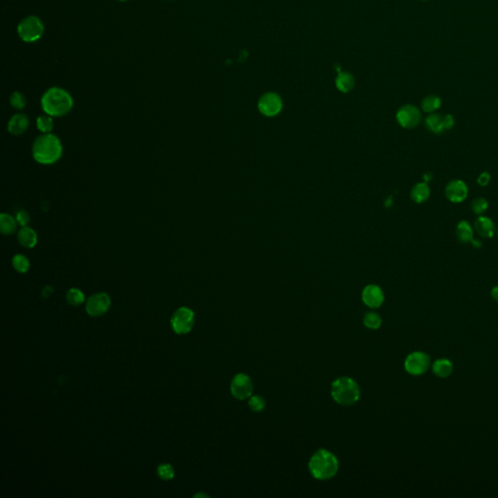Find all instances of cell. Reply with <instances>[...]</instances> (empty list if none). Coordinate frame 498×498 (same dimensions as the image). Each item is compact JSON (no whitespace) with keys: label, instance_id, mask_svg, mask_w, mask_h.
<instances>
[{"label":"cell","instance_id":"6da1fadb","mask_svg":"<svg viewBox=\"0 0 498 498\" xmlns=\"http://www.w3.org/2000/svg\"><path fill=\"white\" fill-rule=\"evenodd\" d=\"M61 140L53 134H42L32 144V157L40 165H53L62 156Z\"/></svg>","mask_w":498,"mask_h":498},{"label":"cell","instance_id":"7a4b0ae2","mask_svg":"<svg viewBox=\"0 0 498 498\" xmlns=\"http://www.w3.org/2000/svg\"><path fill=\"white\" fill-rule=\"evenodd\" d=\"M73 98L68 92L62 88L53 87L44 93L41 106L45 114L52 117H62L68 114L73 107Z\"/></svg>","mask_w":498,"mask_h":498},{"label":"cell","instance_id":"3957f363","mask_svg":"<svg viewBox=\"0 0 498 498\" xmlns=\"http://www.w3.org/2000/svg\"><path fill=\"white\" fill-rule=\"evenodd\" d=\"M309 470L311 476L319 481L334 478L339 471V459L328 450L319 449L309 461Z\"/></svg>","mask_w":498,"mask_h":498},{"label":"cell","instance_id":"277c9868","mask_svg":"<svg viewBox=\"0 0 498 498\" xmlns=\"http://www.w3.org/2000/svg\"><path fill=\"white\" fill-rule=\"evenodd\" d=\"M331 395L336 403L343 407L356 404L360 398L358 384L349 377H340L331 386Z\"/></svg>","mask_w":498,"mask_h":498},{"label":"cell","instance_id":"5b68a950","mask_svg":"<svg viewBox=\"0 0 498 498\" xmlns=\"http://www.w3.org/2000/svg\"><path fill=\"white\" fill-rule=\"evenodd\" d=\"M44 32L42 21L35 16L25 18L18 27V33L25 42H35L41 38Z\"/></svg>","mask_w":498,"mask_h":498},{"label":"cell","instance_id":"8992f818","mask_svg":"<svg viewBox=\"0 0 498 498\" xmlns=\"http://www.w3.org/2000/svg\"><path fill=\"white\" fill-rule=\"evenodd\" d=\"M232 395L240 401L246 400L253 395L254 385L251 378L244 373H238L231 382Z\"/></svg>","mask_w":498,"mask_h":498},{"label":"cell","instance_id":"52a82bcc","mask_svg":"<svg viewBox=\"0 0 498 498\" xmlns=\"http://www.w3.org/2000/svg\"><path fill=\"white\" fill-rule=\"evenodd\" d=\"M405 370L412 376H422L430 367V357L421 351L410 353L405 360Z\"/></svg>","mask_w":498,"mask_h":498},{"label":"cell","instance_id":"ba28073f","mask_svg":"<svg viewBox=\"0 0 498 498\" xmlns=\"http://www.w3.org/2000/svg\"><path fill=\"white\" fill-rule=\"evenodd\" d=\"M195 323V313L186 307L179 308L172 315L171 324L176 334L183 335L189 333Z\"/></svg>","mask_w":498,"mask_h":498},{"label":"cell","instance_id":"9c48e42d","mask_svg":"<svg viewBox=\"0 0 498 498\" xmlns=\"http://www.w3.org/2000/svg\"><path fill=\"white\" fill-rule=\"evenodd\" d=\"M111 306L110 297L103 292L89 297L86 303V311L93 317H98L107 312Z\"/></svg>","mask_w":498,"mask_h":498},{"label":"cell","instance_id":"30bf717a","mask_svg":"<svg viewBox=\"0 0 498 498\" xmlns=\"http://www.w3.org/2000/svg\"><path fill=\"white\" fill-rule=\"evenodd\" d=\"M396 119L402 128L414 129L420 123L421 114L418 107L412 104H407L397 111Z\"/></svg>","mask_w":498,"mask_h":498},{"label":"cell","instance_id":"8fae6325","mask_svg":"<svg viewBox=\"0 0 498 498\" xmlns=\"http://www.w3.org/2000/svg\"><path fill=\"white\" fill-rule=\"evenodd\" d=\"M259 111L267 116L274 117L282 109L281 97L276 93H267L261 96L258 102Z\"/></svg>","mask_w":498,"mask_h":498},{"label":"cell","instance_id":"7c38bea8","mask_svg":"<svg viewBox=\"0 0 498 498\" xmlns=\"http://www.w3.org/2000/svg\"><path fill=\"white\" fill-rule=\"evenodd\" d=\"M362 301L370 309H379L385 302L383 289L376 284H369L362 291Z\"/></svg>","mask_w":498,"mask_h":498},{"label":"cell","instance_id":"4fadbf2b","mask_svg":"<svg viewBox=\"0 0 498 498\" xmlns=\"http://www.w3.org/2000/svg\"><path fill=\"white\" fill-rule=\"evenodd\" d=\"M445 195L450 202L453 203H459L467 198L468 187L462 180H451L446 186Z\"/></svg>","mask_w":498,"mask_h":498},{"label":"cell","instance_id":"5bb4252c","mask_svg":"<svg viewBox=\"0 0 498 498\" xmlns=\"http://www.w3.org/2000/svg\"><path fill=\"white\" fill-rule=\"evenodd\" d=\"M30 127V119L24 113H18L12 116L7 124L8 132L15 137L25 134Z\"/></svg>","mask_w":498,"mask_h":498},{"label":"cell","instance_id":"9a60e30c","mask_svg":"<svg viewBox=\"0 0 498 498\" xmlns=\"http://www.w3.org/2000/svg\"><path fill=\"white\" fill-rule=\"evenodd\" d=\"M17 239L19 243L25 248H33L36 246L38 241V236L36 232L29 227H21V229L17 232Z\"/></svg>","mask_w":498,"mask_h":498},{"label":"cell","instance_id":"2e32d148","mask_svg":"<svg viewBox=\"0 0 498 498\" xmlns=\"http://www.w3.org/2000/svg\"><path fill=\"white\" fill-rule=\"evenodd\" d=\"M474 228L476 230V232L482 237H492L495 233V226L492 222V220L488 217H485V216H479L475 223H474Z\"/></svg>","mask_w":498,"mask_h":498},{"label":"cell","instance_id":"e0dca14e","mask_svg":"<svg viewBox=\"0 0 498 498\" xmlns=\"http://www.w3.org/2000/svg\"><path fill=\"white\" fill-rule=\"evenodd\" d=\"M19 223L16 217H13L7 213H1L0 215V232L4 235H11L18 232Z\"/></svg>","mask_w":498,"mask_h":498},{"label":"cell","instance_id":"ac0fdd59","mask_svg":"<svg viewBox=\"0 0 498 498\" xmlns=\"http://www.w3.org/2000/svg\"><path fill=\"white\" fill-rule=\"evenodd\" d=\"M432 371L435 374V376L439 378H447L451 375V373L453 371V366L449 359L442 358L434 362L432 366Z\"/></svg>","mask_w":498,"mask_h":498},{"label":"cell","instance_id":"d6986e66","mask_svg":"<svg viewBox=\"0 0 498 498\" xmlns=\"http://www.w3.org/2000/svg\"><path fill=\"white\" fill-rule=\"evenodd\" d=\"M456 236L459 241L462 243H473L474 239V231L471 225L467 221H460L456 226Z\"/></svg>","mask_w":498,"mask_h":498},{"label":"cell","instance_id":"ffe728a7","mask_svg":"<svg viewBox=\"0 0 498 498\" xmlns=\"http://www.w3.org/2000/svg\"><path fill=\"white\" fill-rule=\"evenodd\" d=\"M430 197V188L427 183H417L411 190V198L417 203L426 202Z\"/></svg>","mask_w":498,"mask_h":498},{"label":"cell","instance_id":"44dd1931","mask_svg":"<svg viewBox=\"0 0 498 498\" xmlns=\"http://www.w3.org/2000/svg\"><path fill=\"white\" fill-rule=\"evenodd\" d=\"M338 77L336 79V86L339 91L342 93H348L350 92L355 85V79L353 75L349 72H342L340 70Z\"/></svg>","mask_w":498,"mask_h":498},{"label":"cell","instance_id":"7402d4cb","mask_svg":"<svg viewBox=\"0 0 498 498\" xmlns=\"http://www.w3.org/2000/svg\"><path fill=\"white\" fill-rule=\"evenodd\" d=\"M424 124L428 131L436 135L441 134L445 130L443 124V117L439 114L431 113L428 117H426Z\"/></svg>","mask_w":498,"mask_h":498},{"label":"cell","instance_id":"603a6c76","mask_svg":"<svg viewBox=\"0 0 498 498\" xmlns=\"http://www.w3.org/2000/svg\"><path fill=\"white\" fill-rule=\"evenodd\" d=\"M54 120L53 117L45 114L37 117L36 119V128L42 134H51L54 129Z\"/></svg>","mask_w":498,"mask_h":498},{"label":"cell","instance_id":"cb8c5ba5","mask_svg":"<svg viewBox=\"0 0 498 498\" xmlns=\"http://www.w3.org/2000/svg\"><path fill=\"white\" fill-rule=\"evenodd\" d=\"M12 266L18 273L26 274L31 269V262L27 256L23 254H16L12 259Z\"/></svg>","mask_w":498,"mask_h":498},{"label":"cell","instance_id":"d4e9b609","mask_svg":"<svg viewBox=\"0 0 498 498\" xmlns=\"http://www.w3.org/2000/svg\"><path fill=\"white\" fill-rule=\"evenodd\" d=\"M363 323L366 326V328L370 330H377L382 326L383 320L380 314L374 311H369L364 315Z\"/></svg>","mask_w":498,"mask_h":498},{"label":"cell","instance_id":"484cf974","mask_svg":"<svg viewBox=\"0 0 498 498\" xmlns=\"http://www.w3.org/2000/svg\"><path fill=\"white\" fill-rule=\"evenodd\" d=\"M441 99L436 95H428L421 101V108L426 113H433L441 107Z\"/></svg>","mask_w":498,"mask_h":498},{"label":"cell","instance_id":"4316f807","mask_svg":"<svg viewBox=\"0 0 498 498\" xmlns=\"http://www.w3.org/2000/svg\"><path fill=\"white\" fill-rule=\"evenodd\" d=\"M66 301L71 306H80L85 302L84 293L78 288H70L66 293Z\"/></svg>","mask_w":498,"mask_h":498},{"label":"cell","instance_id":"83f0119b","mask_svg":"<svg viewBox=\"0 0 498 498\" xmlns=\"http://www.w3.org/2000/svg\"><path fill=\"white\" fill-rule=\"evenodd\" d=\"M266 399L260 395H252L248 398V407L254 413H261L266 408Z\"/></svg>","mask_w":498,"mask_h":498},{"label":"cell","instance_id":"f1b7e54d","mask_svg":"<svg viewBox=\"0 0 498 498\" xmlns=\"http://www.w3.org/2000/svg\"><path fill=\"white\" fill-rule=\"evenodd\" d=\"M487 207H488V202L483 198H477L471 203L472 211L479 216L482 215L487 210Z\"/></svg>","mask_w":498,"mask_h":498},{"label":"cell","instance_id":"f546056e","mask_svg":"<svg viewBox=\"0 0 498 498\" xmlns=\"http://www.w3.org/2000/svg\"><path fill=\"white\" fill-rule=\"evenodd\" d=\"M10 104L17 110H22L27 104L25 95L20 92H15L10 96Z\"/></svg>","mask_w":498,"mask_h":498},{"label":"cell","instance_id":"4dcf8cb0","mask_svg":"<svg viewBox=\"0 0 498 498\" xmlns=\"http://www.w3.org/2000/svg\"><path fill=\"white\" fill-rule=\"evenodd\" d=\"M157 473H158L159 477L165 481L171 480L174 477V470H173L172 466L168 463L159 465V467L157 468Z\"/></svg>","mask_w":498,"mask_h":498},{"label":"cell","instance_id":"1f68e13d","mask_svg":"<svg viewBox=\"0 0 498 498\" xmlns=\"http://www.w3.org/2000/svg\"><path fill=\"white\" fill-rule=\"evenodd\" d=\"M16 219L19 223V225L21 227H26V226H29L30 222H31V215L30 213L27 211V210H19L17 213H16Z\"/></svg>","mask_w":498,"mask_h":498},{"label":"cell","instance_id":"d6a6232c","mask_svg":"<svg viewBox=\"0 0 498 498\" xmlns=\"http://www.w3.org/2000/svg\"><path fill=\"white\" fill-rule=\"evenodd\" d=\"M443 124H444V129L449 131L451 130L454 127V118L451 114H447L443 117Z\"/></svg>","mask_w":498,"mask_h":498},{"label":"cell","instance_id":"836d02e7","mask_svg":"<svg viewBox=\"0 0 498 498\" xmlns=\"http://www.w3.org/2000/svg\"><path fill=\"white\" fill-rule=\"evenodd\" d=\"M490 179H491L490 174H489L488 172L484 171V172H482V173L479 175V177H478L477 181H478V184H479L480 186L484 187V186L488 185V183H489Z\"/></svg>","mask_w":498,"mask_h":498},{"label":"cell","instance_id":"e575fe53","mask_svg":"<svg viewBox=\"0 0 498 498\" xmlns=\"http://www.w3.org/2000/svg\"><path fill=\"white\" fill-rule=\"evenodd\" d=\"M53 292H54V288H53L52 286L48 285V286H45V287L42 289L41 294H42V296H43L44 298H47V297H49Z\"/></svg>","mask_w":498,"mask_h":498},{"label":"cell","instance_id":"d590c367","mask_svg":"<svg viewBox=\"0 0 498 498\" xmlns=\"http://www.w3.org/2000/svg\"><path fill=\"white\" fill-rule=\"evenodd\" d=\"M490 294H491L492 299H493L495 302H497V303H498V286L493 287V288L491 289Z\"/></svg>","mask_w":498,"mask_h":498},{"label":"cell","instance_id":"8d00e7d4","mask_svg":"<svg viewBox=\"0 0 498 498\" xmlns=\"http://www.w3.org/2000/svg\"><path fill=\"white\" fill-rule=\"evenodd\" d=\"M423 179H424V182H425V183L430 182V181L433 179V175H432V173H431V172H426V173H424V175H423Z\"/></svg>","mask_w":498,"mask_h":498},{"label":"cell","instance_id":"74e56055","mask_svg":"<svg viewBox=\"0 0 498 498\" xmlns=\"http://www.w3.org/2000/svg\"><path fill=\"white\" fill-rule=\"evenodd\" d=\"M41 205H42L41 207H42V209H43L44 211H48V209H49V202H48L47 201H45V204H43V202H42V204H41Z\"/></svg>","mask_w":498,"mask_h":498},{"label":"cell","instance_id":"f35d334b","mask_svg":"<svg viewBox=\"0 0 498 498\" xmlns=\"http://www.w3.org/2000/svg\"><path fill=\"white\" fill-rule=\"evenodd\" d=\"M194 496H195V497H199V496H206V497H208V495H207V494H204V493H199V494H196V495H194Z\"/></svg>","mask_w":498,"mask_h":498},{"label":"cell","instance_id":"ab89813d","mask_svg":"<svg viewBox=\"0 0 498 498\" xmlns=\"http://www.w3.org/2000/svg\"><path fill=\"white\" fill-rule=\"evenodd\" d=\"M121 1H126V0H121Z\"/></svg>","mask_w":498,"mask_h":498},{"label":"cell","instance_id":"60d3db41","mask_svg":"<svg viewBox=\"0 0 498 498\" xmlns=\"http://www.w3.org/2000/svg\"><path fill=\"white\" fill-rule=\"evenodd\" d=\"M497 235H498V229H497Z\"/></svg>","mask_w":498,"mask_h":498},{"label":"cell","instance_id":"b9f144b4","mask_svg":"<svg viewBox=\"0 0 498 498\" xmlns=\"http://www.w3.org/2000/svg\"><path fill=\"white\" fill-rule=\"evenodd\" d=\"M423 1H427V0H423Z\"/></svg>","mask_w":498,"mask_h":498}]
</instances>
